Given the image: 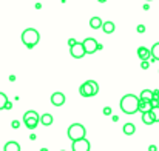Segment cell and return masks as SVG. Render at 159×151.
Masks as SVG:
<instances>
[{"label":"cell","mask_w":159,"mask_h":151,"mask_svg":"<svg viewBox=\"0 0 159 151\" xmlns=\"http://www.w3.org/2000/svg\"><path fill=\"white\" fill-rule=\"evenodd\" d=\"M120 109L125 114H134L139 111V97L134 94H125L120 99Z\"/></svg>","instance_id":"cell-1"},{"label":"cell","mask_w":159,"mask_h":151,"mask_svg":"<svg viewBox=\"0 0 159 151\" xmlns=\"http://www.w3.org/2000/svg\"><path fill=\"white\" fill-rule=\"evenodd\" d=\"M22 42H23V45H25L28 50H33V48L40 42V34H39V31L34 29V28L25 29V31L22 33Z\"/></svg>","instance_id":"cell-2"},{"label":"cell","mask_w":159,"mask_h":151,"mask_svg":"<svg viewBox=\"0 0 159 151\" xmlns=\"http://www.w3.org/2000/svg\"><path fill=\"white\" fill-rule=\"evenodd\" d=\"M79 93H80L84 97H93V96H96V94L99 93V85H98V82H94V80H87V82H84V83L80 85Z\"/></svg>","instance_id":"cell-3"},{"label":"cell","mask_w":159,"mask_h":151,"mask_svg":"<svg viewBox=\"0 0 159 151\" xmlns=\"http://www.w3.org/2000/svg\"><path fill=\"white\" fill-rule=\"evenodd\" d=\"M85 134H87V130H85V127L82 123H73V125H70V128L66 131V136L71 139V142L84 139Z\"/></svg>","instance_id":"cell-4"},{"label":"cell","mask_w":159,"mask_h":151,"mask_svg":"<svg viewBox=\"0 0 159 151\" xmlns=\"http://www.w3.org/2000/svg\"><path fill=\"white\" fill-rule=\"evenodd\" d=\"M82 45H84V48L87 51V54H93V52L99 51V43H98V40L94 37H87L82 42Z\"/></svg>","instance_id":"cell-5"},{"label":"cell","mask_w":159,"mask_h":151,"mask_svg":"<svg viewBox=\"0 0 159 151\" xmlns=\"http://www.w3.org/2000/svg\"><path fill=\"white\" fill-rule=\"evenodd\" d=\"M71 148H73V151H90L91 150V144H90V140L87 137H84V139L74 140Z\"/></svg>","instance_id":"cell-6"},{"label":"cell","mask_w":159,"mask_h":151,"mask_svg":"<svg viewBox=\"0 0 159 151\" xmlns=\"http://www.w3.org/2000/svg\"><path fill=\"white\" fill-rule=\"evenodd\" d=\"M70 52H71V56H73L74 59H82V57L87 54V51H85V48H84V45L79 43V42H77L74 47L70 48Z\"/></svg>","instance_id":"cell-7"},{"label":"cell","mask_w":159,"mask_h":151,"mask_svg":"<svg viewBox=\"0 0 159 151\" xmlns=\"http://www.w3.org/2000/svg\"><path fill=\"white\" fill-rule=\"evenodd\" d=\"M65 100H66V97L62 93H53L51 94V103H53L54 106H62L65 103Z\"/></svg>","instance_id":"cell-8"},{"label":"cell","mask_w":159,"mask_h":151,"mask_svg":"<svg viewBox=\"0 0 159 151\" xmlns=\"http://www.w3.org/2000/svg\"><path fill=\"white\" fill-rule=\"evenodd\" d=\"M138 57L139 60H150L153 56H152V50L145 48V47H139L138 48Z\"/></svg>","instance_id":"cell-9"},{"label":"cell","mask_w":159,"mask_h":151,"mask_svg":"<svg viewBox=\"0 0 159 151\" xmlns=\"http://www.w3.org/2000/svg\"><path fill=\"white\" fill-rule=\"evenodd\" d=\"M142 122L145 125H153L156 122V117L153 114V111H147V113H142Z\"/></svg>","instance_id":"cell-10"},{"label":"cell","mask_w":159,"mask_h":151,"mask_svg":"<svg viewBox=\"0 0 159 151\" xmlns=\"http://www.w3.org/2000/svg\"><path fill=\"white\" fill-rule=\"evenodd\" d=\"M23 123H25V127H26L28 130H34V128H37V125L40 123V119H37V117L23 119Z\"/></svg>","instance_id":"cell-11"},{"label":"cell","mask_w":159,"mask_h":151,"mask_svg":"<svg viewBox=\"0 0 159 151\" xmlns=\"http://www.w3.org/2000/svg\"><path fill=\"white\" fill-rule=\"evenodd\" d=\"M152 109H153V105H152V102L139 99V111H141V113H147V111H152Z\"/></svg>","instance_id":"cell-12"},{"label":"cell","mask_w":159,"mask_h":151,"mask_svg":"<svg viewBox=\"0 0 159 151\" xmlns=\"http://www.w3.org/2000/svg\"><path fill=\"white\" fill-rule=\"evenodd\" d=\"M122 131H124V134H127V136H133V134L136 133V127H134V123L127 122V123L122 127Z\"/></svg>","instance_id":"cell-13"},{"label":"cell","mask_w":159,"mask_h":151,"mask_svg":"<svg viewBox=\"0 0 159 151\" xmlns=\"http://www.w3.org/2000/svg\"><path fill=\"white\" fill-rule=\"evenodd\" d=\"M53 122H54L53 114H50V113H45V114H42V116H40V123H42V125H45V127H50Z\"/></svg>","instance_id":"cell-14"},{"label":"cell","mask_w":159,"mask_h":151,"mask_svg":"<svg viewBox=\"0 0 159 151\" xmlns=\"http://www.w3.org/2000/svg\"><path fill=\"white\" fill-rule=\"evenodd\" d=\"M3 151H20V145H19L16 140H9V142L5 144Z\"/></svg>","instance_id":"cell-15"},{"label":"cell","mask_w":159,"mask_h":151,"mask_svg":"<svg viewBox=\"0 0 159 151\" xmlns=\"http://www.w3.org/2000/svg\"><path fill=\"white\" fill-rule=\"evenodd\" d=\"M102 25H104V22H102L101 17H91L90 19V26L93 29H99V28H102Z\"/></svg>","instance_id":"cell-16"},{"label":"cell","mask_w":159,"mask_h":151,"mask_svg":"<svg viewBox=\"0 0 159 151\" xmlns=\"http://www.w3.org/2000/svg\"><path fill=\"white\" fill-rule=\"evenodd\" d=\"M114 29H116V26H114L113 22H104V25H102V31H104L105 34H113Z\"/></svg>","instance_id":"cell-17"},{"label":"cell","mask_w":159,"mask_h":151,"mask_svg":"<svg viewBox=\"0 0 159 151\" xmlns=\"http://www.w3.org/2000/svg\"><path fill=\"white\" fill-rule=\"evenodd\" d=\"M153 97H155V94H153V91L152 90H144L142 93H141V96H139V99H142V100H153Z\"/></svg>","instance_id":"cell-18"},{"label":"cell","mask_w":159,"mask_h":151,"mask_svg":"<svg viewBox=\"0 0 159 151\" xmlns=\"http://www.w3.org/2000/svg\"><path fill=\"white\" fill-rule=\"evenodd\" d=\"M152 56H153V59H155L156 62L159 60V42L152 47Z\"/></svg>","instance_id":"cell-19"},{"label":"cell","mask_w":159,"mask_h":151,"mask_svg":"<svg viewBox=\"0 0 159 151\" xmlns=\"http://www.w3.org/2000/svg\"><path fill=\"white\" fill-rule=\"evenodd\" d=\"M30 117H37V119H40V116H39L37 111H34V109H30V111H26V113L23 114V119H30Z\"/></svg>","instance_id":"cell-20"},{"label":"cell","mask_w":159,"mask_h":151,"mask_svg":"<svg viewBox=\"0 0 159 151\" xmlns=\"http://www.w3.org/2000/svg\"><path fill=\"white\" fill-rule=\"evenodd\" d=\"M6 103H8V97H6V94H5V93H0V109H5Z\"/></svg>","instance_id":"cell-21"},{"label":"cell","mask_w":159,"mask_h":151,"mask_svg":"<svg viewBox=\"0 0 159 151\" xmlns=\"http://www.w3.org/2000/svg\"><path fill=\"white\" fill-rule=\"evenodd\" d=\"M148 66H150V60H142L141 62V68L142 69H148Z\"/></svg>","instance_id":"cell-22"},{"label":"cell","mask_w":159,"mask_h":151,"mask_svg":"<svg viewBox=\"0 0 159 151\" xmlns=\"http://www.w3.org/2000/svg\"><path fill=\"white\" fill-rule=\"evenodd\" d=\"M152 111H153V114H155V117H156V122H159V106H155Z\"/></svg>","instance_id":"cell-23"},{"label":"cell","mask_w":159,"mask_h":151,"mask_svg":"<svg viewBox=\"0 0 159 151\" xmlns=\"http://www.w3.org/2000/svg\"><path fill=\"white\" fill-rule=\"evenodd\" d=\"M136 31H138V33H145V26H144V25H138Z\"/></svg>","instance_id":"cell-24"},{"label":"cell","mask_w":159,"mask_h":151,"mask_svg":"<svg viewBox=\"0 0 159 151\" xmlns=\"http://www.w3.org/2000/svg\"><path fill=\"white\" fill-rule=\"evenodd\" d=\"M76 43H77V40H76V39H70V40H68V45H70V48H71V47H74Z\"/></svg>","instance_id":"cell-25"},{"label":"cell","mask_w":159,"mask_h":151,"mask_svg":"<svg viewBox=\"0 0 159 151\" xmlns=\"http://www.w3.org/2000/svg\"><path fill=\"white\" fill-rule=\"evenodd\" d=\"M104 114H105V116H110V114H111V108H110V106H105V108H104Z\"/></svg>","instance_id":"cell-26"},{"label":"cell","mask_w":159,"mask_h":151,"mask_svg":"<svg viewBox=\"0 0 159 151\" xmlns=\"http://www.w3.org/2000/svg\"><path fill=\"white\" fill-rule=\"evenodd\" d=\"M11 127H12V128H16V130H17V128H19V127H20V123H19V122H17V120H12V123H11Z\"/></svg>","instance_id":"cell-27"},{"label":"cell","mask_w":159,"mask_h":151,"mask_svg":"<svg viewBox=\"0 0 159 151\" xmlns=\"http://www.w3.org/2000/svg\"><path fill=\"white\" fill-rule=\"evenodd\" d=\"M11 108H12V103H11L9 100H8V103H6V106H5V109H11Z\"/></svg>","instance_id":"cell-28"},{"label":"cell","mask_w":159,"mask_h":151,"mask_svg":"<svg viewBox=\"0 0 159 151\" xmlns=\"http://www.w3.org/2000/svg\"><path fill=\"white\" fill-rule=\"evenodd\" d=\"M153 94H155V99H159V90H153Z\"/></svg>","instance_id":"cell-29"},{"label":"cell","mask_w":159,"mask_h":151,"mask_svg":"<svg viewBox=\"0 0 159 151\" xmlns=\"http://www.w3.org/2000/svg\"><path fill=\"white\" fill-rule=\"evenodd\" d=\"M148 151H158L156 145H150V147H148Z\"/></svg>","instance_id":"cell-30"},{"label":"cell","mask_w":159,"mask_h":151,"mask_svg":"<svg viewBox=\"0 0 159 151\" xmlns=\"http://www.w3.org/2000/svg\"><path fill=\"white\" fill-rule=\"evenodd\" d=\"M98 2H99V3H105L107 0H98Z\"/></svg>","instance_id":"cell-31"},{"label":"cell","mask_w":159,"mask_h":151,"mask_svg":"<svg viewBox=\"0 0 159 151\" xmlns=\"http://www.w3.org/2000/svg\"><path fill=\"white\" fill-rule=\"evenodd\" d=\"M40 151H48V150H47V148H42V150H40Z\"/></svg>","instance_id":"cell-32"},{"label":"cell","mask_w":159,"mask_h":151,"mask_svg":"<svg viewBox=\"0 0 159 151\" xmlns=\"http://www.w3.org/2000/svg\"><path fill=\"white\" fill-rule=\"evenodd\" d=\"M147 2H152V0H147Z\"/></svg>","instance_id":"cell-33"}]
</instances>
